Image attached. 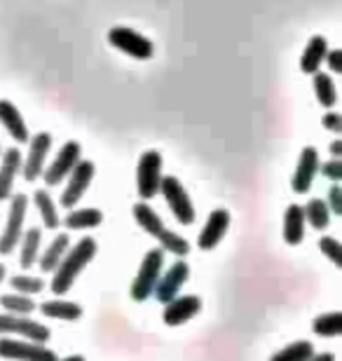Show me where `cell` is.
Wrapping results in <instances>:
<instances>
[{
	"label": "cell",
	"mask_w": 342,
	"mask_h": 361,
	"mask_svg": "<svg viewBox=\"0 0 342 361\" xmlns=\"http://www.w3.org/2000/svg\"><path fill=\"white\" fill-rule=\"evenodd\" d=\"M202 298L200 295H176L164 305V324L166 326H181L195 314H200Z\"/></svg>",
	"instance_id": "cell-16"
},
{
	"label": "cell",
	"mask_w": 342,
	"mask_h": 361,
	"mask_svg": "<svg viewBox=\"0 0 342 361\" xmlns=\"http://www.w3.org/2000/svg\"><path fill=\"white\" fill-rule=\"evenodd\" d=\"M159 192L169 204L173 219H176L181 226H193L195 223V204L193 200L188 197L183 183L176 176H162V183H159Z\"/></svg>",
	"instance_id": "cell-5"
},
{
	"label": "cell",
	"mask_w": 342,
	"mask_h": 361,
	"mask_svg": "<svg viewBox=\"0 0 342 361\" xmlns=\"http://www.w3.org/2000/svg\"><path fill=\"white\" fill-rule=\"evenodd\" d=\"M33 200H35V207H38L40 219H42V223H45V228L47 230H56V228H59L61 219H59V212H56L52 197H49V192L47 190H35Z\"/></svg>",
	"instance_id": "cell-26"
},
{
	"label": "cell",
	"mask_w": 342,
	"mask_h": 361,
	"mask_svg": "<svg viewBox=\"0 0 342 361\" xmlns=\"http://www.w3.org/2000/svg\"><path fill=\"white\" fill-rule=\"evenodd\" d=\"M104 223V214L101 209H75L73 207L68 216L63 219V226L68 230H90Z\"/></svg>",
	"instance_id": "cell-22"
},
{
	"label": "cell",
	"mask_w": 342,
	"mask_h": 361,
	"mask_svg": "<svg viewBox=\"0 0 342 361\" xmlns=\"http://www.w3.org/2000/svg\"><path fill=\"white\" fill-rule=\"evenodd\" d=\"M162 183V153L159 150H145L136 167V188L143 200L155 197Z\"/></svg>",
	"instance_id": "cell-6"
},
{
	"label": "cell",
	"mask_w": 342,
	"mask_h": 361,
	"mask_svg": "<svg viewBox=\"0 0 342 361\" xmlns=\"http://www.w3.org/2000/svg\"><path fill=\"white\" fill-rule=\"evenodd\" d=\"M68 247H71V237L68 235H56L52 240V244L45 249V254L40 256V270L42 272H54L56 265L61 263L63 254L68 251Z\"/></svg>",
	"instance_id": "cell-23"
},
{
	"label": "cell",
	"mask_w": 342,
	"mask_h": 361,
	"mask_svg": "<svg viewBox=\"0 0 342 361\" xmlns=\"http://www.w3.org/2000/svg\"><path fill=\"white\" fill-rule=\"evenodd\" d=\"M326 204H329L331 214H336V216H340V214H342V190H340V185H338V183L331 188V192H329V200H326Z\"/></svg>",
	"instance_id": "cell-34"
},
{
	"label": "cell",
	"mask_w": 342,
	"mask_h": 361,
	"mask_svg": "<svg viewBox=\"0 0 342 361\" xmlns=\"http://www.w3.org/2000/svg\"><path fill=\"white\" fill-rule=\"evenodd\" d=\"M314 92H317V99L319 104L324 108H333L338 104V92H336V82L329 73H322L317 71L314 73Z\"/></svg>",
	"instance_id": "cell-27"
},
{
	"label": "cell",
	"mask_w": 342,
	"mask_h": 361,
	"mask_svg": "<svg viewBox=\"0 0 342 361\" xmlns=\"http://www.w3.org/2000/svg\"><path fill=\"white\" fill-rule=\"evenodd\" d=\"M108 42H111L115 49H120V52L134 56V59H150V56L155 54L152 42L145 38V35L136 33L127 26H113L111 31H108Z\"/></svg>",
	"instance_id": "cell-7"
},
{
	"label": "cell",
	"mask_w": 342,
	"mask_h": 361,
	"mask_svg": "<svg viewBox=\"0 0 342 361\" xmlns=\"http://www.w3.org/2000/svg\"><path fill=\"white\" fill-rule=\"evenodd\" d=\"M40 312L45 317H52V319L75 322L83 317V307L78 302H68V300H47L40 305Z\"/></svg>",
	"instance_id": "cell-24"
},
{
	"label": "cell",
	"mask_w": 342,
	"mask_h": 361,
	"mask_svg": "<svg viewBox=\"0 0 342 361\" xmlns=\"http://www.w3.org/2000/svg\"><path fill=\"white\" fill-rule=\"evenodd\" d=\"M83 160V148H80L78 141H68L63 143V148L56 153L47 169H42V176H45L47 185H59L63 183V178H68V174L75 169V164Z\"/></svg>",
	"instance_id": "cell-9"
},
{
	"label": "cell",
	"mask_w": 342,
	"mask_h": 361,
	"mask_svg": "<svg viewBox=\"0 0 342 361\" xmlns=\"http://www.w3.org/2000/svg\"><path fill=\"white\" fill-rule=\"evenodd\" d=\"M0 305H3L7 312H12V314H24L28 317L31 312H35V302L31 295H24V293H10V295H0Z\"/></svg>",
	"instance_id": "cell-29"
},
{
	"label": "cell",
	"mask_w": 342,
	"mask_h": 361,
	"mask_svg": "<svg viewBox=\"0 0 342 361\" xmlns=\"http://www.w3.org/2000/svg\"><path fill=\"white\" fill-rule=\"evenodd\" d=\"M40 240H42V233L40 228H28L26 235H21V254H19V265L24 270H31L35 261H38V251H40Z\"/></svg>",
	"instance_id": "cell-21"
},
{
	"label": "cell",
	"mask_w": 342,
	"mask_h": 361,
	"mask_svg": "<svg viewBox=\"0 0 342 361\" xmlns=\"http://www.w3.org/2000/svg\"><path fill=\"white\" fill-rule=\"evenodd\" d=\"M319 153L314 146H305L303 153H300V160H298V167H295V174L291 178V185L298 195H307L312 183L319 174Z\"/></svg>",
	"instance_id": "cell-14"
},
{
	"label": "cell",
	"mask_w": 342,
	"mask_h": 361,
	"mask_svg": "<svg viewBox=\"0 0 342 361\" xmlns=\"http://www.w3.org/2000/svg\"><path fill=\"white\" fill-rule=\"evenodd\" d=\"M94 171H97V167H94V162H90V160H80L75 164V169L68 174L66 190H63L61 200H59L63 209H73L80 200H83V195L87 192V188H90L92 178H94Z\"/></svg>",
	"instance_id": "cell-12"
},
{
	"label": "cell",
	"mask_w": 342,
	"mask_h": 361,
	"mask_svg": "<svg viewBox=\"0 0 342 361\" xmlns=\"http://www.w3.org/2000/svg\"><path fill=\"white\" fill-rule=\"evenodd\" d=\"M0 125L7 129V134H10L14 141L26 143L28 139H31V134H28V127H26L24 118H21V113L17 111V106H14L12 101H7V99L0 101Z\"/></svg>",
	"instance_id": "cell-18"
},
{
	"label": "cell",
	"mask_w": 342,
	"mask_h": 361,
	"mask_svg": "<svg viewBox=\"0 0 342 361\" xmlns=\"http://www.w3.org/2000/svg\"><path fill=\"white\" fill-rule=\"evenodd\" d=\"M331 153L336 155V157H340V153H342V143L340 141H333L331 143Z\"/></svg>",
	"instance_id": "cell-38"
},
{
	"label": "cell",
	"mask_w": 342,
	"mask_h": 361,
	"mask_svg": "<svg viewBox=\"0 0 342 361\" xmlns=\"http://www.w3.org/2000/svg\"><path fill=\"white\" fill-rule=\"evenodd\" d=\"M0 334L21 336L33 343H47L49 336H52V331L38 322L28 319L24 314H0Z\"/></svg>",
	"instance_id": "cell-10"
},
{
	"label": "cell",
	"mask_w": 342,
	"mask_h": 361,
	"mask_svg": "<svg viewBox=\"0 0 342 361\" xmlns=\"http://www.w3.org/2000/svg\"><path fill=\"white\" fill-rule=\"evenodd\" d=\"M132 214H134V221L138 223V226H141L150 237H155V240L159 242V247H162L164 251H169V254L178 256V258L190 254V244H188L181 235L171 233V230L162 223V219H159V214L150 204L138 202V204H134Z\"/></svg>",
	"instance_id": "cell-2"
},
{
	"label": "cell",
	"mask_w": 342,
	"mask_h": 361,
	"mask_svg": "<svg viewBox=\"0 0 342 361\" xmlns=\"http://www.w3.org/2000/svg\"><path fill=\"white\" fill-rule=\"evenodd\" d=\"M230 221H232V216H230L228 209H214V212L209 214V219H207V226L202 228L197 247L202 251H214L218 244H221L223 235L228 233Z\"/></svg>",
	"instance_id": "cell-15"
},
{
	"label": "cell",
	"mask_w": 342,
	"mask_h": 361,
	"mask_svg": "<svg viewBox=\"0 0 342 361\" xmlns=\"http://www.w3.org/2000/svg\"><path fill=\"white\" fill-rule=\"evenodd\" d=\"M10 286L14 288L17 293H24V295H35L45 288V281L40 277H28V274H17V277L10 279Z\"/></svg>",
	"instance_id": "cell-31"
},
{
	"label": "cell",
	"mask_w": 342,
	"mask_h": 361,
	"mask_svg": "<svg viewBox=\"0 0 342 361\" xmlns=\"http://www.w3.org/2000/svg\"><path fill=\"white\" fill-rule=\"evenodd\" d=\"M312 331L322 338H336L342 334V314L340 312H326L319 314L314 324H312Z\"/></svg>",
	"instance_id": "cell-28"
},
{
	"label": "cell",
	"mask_w": 342,
	"mask_h": 361,
	"mask_svg": "<svg viewBox=\"0 0 342 361\" xmlns=\"http://www.w3.org/2000/svg\"><path fill=\"white\" fill-rule=\"evenodd\" d=\"M312 355H314V345L310 341H298L291 343L288 348L279 350L270 361H307Z\"/></svg>",
	"instance_id": "cell-30"
},
{
	"label": "cell",
	"mask_w": 342,
	"mask_h": 361,
	"mask_svg": "<svg viewBox=\"0 0 342 361\" xmlns=\"http://www.w3.org/2000/svg\"><path fill=\"white\" fill-rule=\"evenodd\" d=\"M56 361H87L85 357H80V355H73V357H66V359H56Z\"/></svg>",
	"instance_id": "cell-39"
},
{
	"label": "cell",
	"mask_w": 342,
	"mask_h": 361,
	"mask_svg": "<svg viewBox=\"0 0 342 361\" xmlns=\"http://www.w3.org/2000/svg\"><path fill=\"white\" fill-rule=\"evenodd\" d=\"M28 212V200L26 195H14L10 197V212H7V223L5 230L0 235V256L12 254L19 247V240L24 235V221Z\"/></svg>",
	"instance_id": "cell-4"
},
{
	"label": "cell",
	"mask_w": 342,
	"mask_h": 361,
	"mask_svg": "<svg viewBox=\"0 0 342 361\" xmlns=\"http://www.w3.org/2000/svg\"><path fill=\"white\" fill-rule=\"evenodd\" d=\"M5 274H7V270H5V265H3V263H0V284H3Z\"/></svg>",
	"instance_id": "cell-40"
},
{
	"label": "cell",
	"mask_w": 342,
	"mask_h": 361,
	"mask_svg": "<svg viewBox=\"0 0 342 361\" xmlns=\"http://www.w3.org/2000/svg\"><path fill=\"white\" fill-rule=\"evenodd\" d=\"M28 155L26 160L21 162V171H24V178L26 180H35L40 178L42 169H45V160L49 155V150H52V134L47 132H40L35 134L33 139H28Z\"/></svg>",
	"instance_id": "cell-13"
},
{
	"label": "cell",
	"mask_w": 342,
	"mask_h": 361,
	"mask_svg": "<svg viewBox=\"0 0 342 361\" xmlns=\"http://www.w3.org/2000/svg\"><path fill=\"white\" fill-rule=\"evenodd\" d=\"M322 125H324V129H329V132H336V134L342 132V118L338 113H326Z\"/></svg>",
	"instance_id": "cell-35"
},
{
	"label": "cell",
	"mask_w": 342,
	"mask_h": 361,
	"mask_svg": "<svg viewBox=\"0 0 342 361\" xmlns=\"http://www.w3.org/2000/svg\"><path fill=\"white\" fill-rule=\"evenodd\" d=\"M307 361H336V355L333 352H324V355H312Z\"/></svg>",
	"instance_id": "cell-37"
},
{
	"label": "cell",
	"mask_w": 342,
	"mask_h": 361,
	"mask_svg": "<svg viewBox=\"0 0 342 361\" xmlns=\"http://www.w3.org/2000/svg\"><path fill=\"white\" fill-rule=\"evenodd\" d=\"M326 61H329V68L333 73H342V52L340 49H329V52H326Z\"/></svg>",
	"instance_id": "cell-36"
},
{
	"label": "cell",
	"mask_w": 342,
	"mask_h": 361,
	"mask_svg": "<svg viewBox=\"0 0 342 361\" xmlns=\"http://www.w3.org/2000/svg\"><path fill=\"white\" fill-rule=\"evenodd\" d=\"M162 268H164V249H150L148 254L143 256L141 265H138V272L132 281V298L136 302H143L148 300L152 291H155V284L159 279V274H162Z\"/></svg>",
	"instance_id": "cell-3"
},
{
	"label": "cell",
	"mask_w": 342,
	"mask_h": 361,
	"mask_svg": "<svg viewBox=\"0 0 342 361\" xmlns=\"http://www.w3.org/2000/svg\"><path fill=\"white\" fill-rule=\"evenodd\" d=\"M326 52H329V42H326L324 35H314L307 47H305V52L300 56V71L307 75H314L319 68H322V63L326 59Z\"/></svg>",
	"instance_id": "cell-20"
},
{
	"label": "cell",
	"mask_w": 342,
	"mask_h": 361,
	"mask_svg": "<svg viewBox=\"0 0 342 361\" xmlns=\"http://www.w3.org/2000/svg\"><path fill=\"white\" fill-rule=\"evenodd\" d=\"M21 162H24V157H21L19 148H7L3 153V162H0V202L12 197L14 178L19 174Z\"/></svg>",
	"instance_id": "cell-17"
},
{
	"label": "cell",
	"mask_w": 342,
	"mask_h": 361,
	"mask_svg": "<svg viewBox=\"0 0 342 361\" xmlns=\"http://www.w3.org/2000/svg\"><path fill=\"white\" fill-rule=\"evenodd\" d=\"M319 249H322V254L329 258L333 265L342 263V247L338 240H333V237H322V240H319Z\"/></svg>",
	"instance_id": "cell-32"
},
{
	"label": "cell",
	"mask_w": 342,
	"mask_h": 361,
	"mask_svg": "<svg viewBox=\"0 0 342 361\" xmlns=\"http://www.w3.org/2000/svg\"><path fill=\"white\" fill-rule=\"evenodd\" d=\"M0 357L12 361H56L59 357L45 348V343L33 341H14V338H0Z\"/></svg>",
	"instance_id": "cell-8"
},
{
	"label": "cell",
	"mask_w": 342,
	"mask_h": 361,
	"mask_svg": "<svg viewBox=\"0 0 342 361\" xmlns=\"http://www.w3.org/2000/svg\"><path fill=\"white\" fill-rule=\"evenodd\" d=\"M305 240V212L300 204H288L283 212V242L295 247Z\"/></svg>",
	"instance_id": "cell-19"
},
{
	"label": "cell",
	"mask_w": 342,
	"mask_h": 361,
	"mask_svg": "<svg viewBox=\"0 0 342 361\" xmlns=\"http://www.w3.org/2000/svg\"><path fill=\"white\" fill-rule=\"evenodd\" d=\"M319 171L333 180V183H340V178H342V162H340V157H333V160H329L326 164H319Z\"/></svg>",
	"instance_id": "cell-33"
},
{
	"label": "cell",
	"mask_w": 342,
	"mask_h": 361,
	"mask_svg": "<svg viewBox=\"0 0 342 361\" xmlns=\"http://www.w3.org/2000/svg\"><path fill=\"white\" fill-rule=\"evenodd\" d=\"M188 277H190V265H188L185 261H176L169 270L159 274V279H157L152 295L157 298V302L166 305L169 300L176 298L178 291L183 288V284L188 281Z\"/></svg>",
	"instance_id": "cell-11"
},
{
	"label": "cell",
	"mask_w": 342,
	"mask_h": 361,
	"mask_svg": "<svg viewBox=\"0 0 342 361\" xmlns=\"http://www.w3.org/2000/svg\"><path fill=\"white\" fill-rule=\"evenodd\" d=\"M305 212V223H310L314 230H326L331 226V209L326 204V200L314 197L307 202V207H303Z\"/></svg>",
	"instance_id": "cell-25"
},
{
	"label": "cell",
	"mask_w": 342,
	"mask_h": 361,
	"mask_svg": "<svg viewBox=\"0 0 342 361\" xmlns=\"http://www.w3.org/2000/svg\"><path fill=\"white\" fill-rule=\"evenodd\" d=\"M97 242L92 240V237H83L75 247L68 249L66 254H63L61 263L56 265L54 270V277H52V293L56 295H63L71 291V286L75 284V279L83 274V270L94 261V256H97Z\"/></svg>",
	"instance_id": "cell-1"
}]
</instances>
